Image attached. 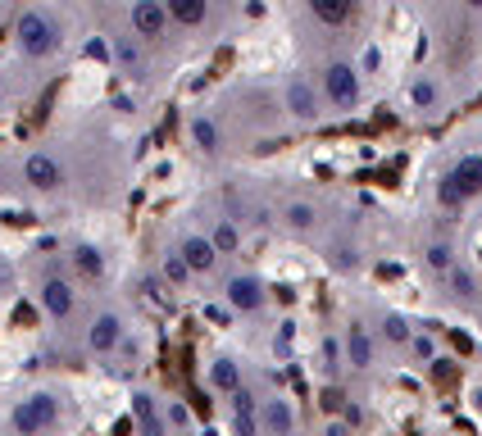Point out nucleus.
Wrapping results in <instances>:
<instances>
[{
  "instance_id": "obj_27",
  "label": "nucleus",
  "mask_w": 482,
  "mask_h": 436,
  "mask_svg": "<svg viewBox=\"0 0 482 436\" xmlns=\"http://www.w3.org/2000/svg\"><path fill=\"white\" fill-rule=\"evenodd\" d=\"M428 259H433L437 268H446V264H451V250H446V246H433V255H428Z\"/></svg>"
},
{
  "instance_id": "obj_7",
  "label": "nucleus",
  "mask_w": 482,
  "mask_h": 436,
  "mask_svg": "<svg viewBox=\"0 0 482 436\" xmlns=\"http://www.w3.org/2000/svg\"><path fill=\"white\" fill-rule=\"evenodd\" d=\"M178 255H182V264H187L191 273H210V268H215V259H219V255H215V246L205 241V237H187Z\"/></svg>"
},
{
  "instance_id": "obj_6",
  "label": "nucleus",
  "mask_w": 482,
  "mask_h": 436,
  "mask_svg": "<svg viewBox=\"0 0 482 436\" xmlns=\"http://www.w3.org/2000/svg\"><path fill=\"white\" fill-rule=\"evenodd\" d=\"M228 305L241 310V314L259 310V305H264V286H259L255 277H232V282H228Z\"/></svg>"
},
{
  "instance_id": "obj_1",
  "label": "nucleus",
  "mask_w": 482,
  "mask_h": 436,
  "mask_svg": "<svg viewBox=\"0 0 482 436\" xmlns=\"http://www.w3.org/2000/svg\"><path fill=\"white\" fill-rule=\"evenodd\" d=\"M478 191H482V160H478V155H464V160L442 178V187H437L442 205H460V200H469V196H478Z\"/></svg>"
},
{
  "instance_id": "obj_4",
  "label": "nucleus",
  "mask_w": 482,
  "mask_h": 436,
  "mask_svg": "<svg viewBox=\"0 0 482 436\" xmlns=\"http://www.w3.org/2000/svg\"><path fill=\"white\" fill-rule=\"evenodd\" d=\"M323 87H328L332 105H341V109H351L360 100V78L351 73V64H328L323 68Z\"/></svg>"
},
{
  "instance_id": "obj_24",
  "label": "nucleus",
  "mask_w": 482,
  "mask_h": 436,
  "mask_svg": "<svg viewBox=\"0 0 482 436\" xmlns=\"http://www.w3.org/2000/svg\"><path fill=\"white\" fill-rule=\"evenodd\" d=\"M451 286H455V296H473V273H460V268H455Z\"/></svg>"
},
{
  "instance_id": "obj_19",
  "label": "nucleus",
  "mask_w": 482,
  "mask_h": 436,
  "mask_svg": "<svg viewBox=\"0 0 482 436\" xmlns=\"http://www.w3.org/2000/svg\"><path fill=\"white\" fill-rule=\"evenodd\" d=\"M74 259H78V268H83L87 277H101V273H105V259H101V250H92V246H78Z\"/></svg>"
},
{
  "instance_id": "obj_12",
  "label": "nucleus",
  "mask_w": 482,
  "mask_h": 436,
  "mask_svg": "<svg viewBox=\"0 0 482 436\" xmlns=\"http://www.w3.org/2000/svg\"><path fill=\"white\" fill-rule=\"evenodd\" d=\"M118 336H123V323L114 318V314H101L96 323H92V350H114L118 345Z\"/></svg>"
},
{
  "instance_id": "obj_2",
  "label": "nucleus",
  "mask_w": 482,
  "mask_h": 436,
  "mask_svg": "<svg viewBox=\"0 0 482 436\" xmlns=\"http://www.w3.org/2000/svg\"><path fill=\"white\" fill-rule=\"evenodd\" d=\"M55 418H59V400L46 396V391H37V396H28V400L14 409V432H19V436H37V432L55 427Z\"/></svg>"
},
{
  "instance_id": "obj_14",
  "label": "nucleus",
  "mask_w": 482,
  "mask_h": 436,
  "mask_svg": "<svg viewBox=\"0 0 482 436\" xmlns=\"http://www.w3.org/2000/svg\"><path fill=\"white\" fill-rule=\"evenodd\" d=\"M132 414H136V423H142V436H164V427H160V414H155L151 396H132Z\"/></svg>"
},
{
  "instance_id": "obj_29",
  "label": "nucleus",
  "mask_w": 482,
  "mask_h": 436,
  "mask_svg": "<svg viewBox=\"0 0 482 436\" xmlns=\"http://www.w3.org/2000/svg\"><path fill=\"white\" fill-rule=\"evenodd\" d=\"M478 405H482V387H478Z\"/></svg>"
},
{
  "instance_id": "obj_18",
  "label": "nucleus",
  "mask_w": 482,
  "mask_h": 436,
  "mask_svg": "<svg viewBox=\"0 0 482 436\" xmlns=\"http://www.w3.org/2000/svg\"><path fill=\"white\" fill-rule=\"evenodd\" d=\"M287 105H292V114H296V118H314V92H310L305 83H292Z\"/></svg>"
},
{
  "instance_id": "obj_17",
  "label": "nucleus",
  "mask_w": 482,
  "mask_h": 436,
  "mask_svg": "<svg viewBox=\"0 0 482 436\" xmlns=\"http://www.w3.org/2000/svg\"><path fill=\"white\" fill-rule=\"evenodd\" d=\"M210 378H215L219 391H237V387H241V373H237V363H232V359H215Z\"/></svg>"
},
{
  "instance_id": "obj_13",
  "label": "nucleus",
  "mask_w": 482,
  "mask_h": 436,
  "mask_svg": "<svg viewBox=\"0 0 482 436\" xmlns=\"http://www.w3.org/2000/svg\"><path fill=\"white\" fill-rule=\"evenodd\" d=\"M264 427H268L273 436H292V427H296L292 405H287V400H268V409H264Z\"/></svg>"
},
{
  "instance_id": "obj_28",
  "label": "nucleus",
  "mask_w": 482,
  "mask_h": 436,
  "mask_svg": "<svg viewBox=\"0 0 482 436\" xmlns=\"http://www.w3.org/2000/svg\"><path fill=\"white\" fill-rule=\"evenodd\" d=\"M469 5H478V10H482V0H469Z\"/></svg>"
},
{
  "instance_id": "obj_11",
  "label": "nucleus",
  "mask_w": 482,
  "mask_h": 436,
  "mask_svg": "<svg viewBox=\"0 0 482 436\" xmlns=\"http://www.w3.org/2000/svg\"><path fill=\"white\" fill-rule=\"evenodd\" d=\"M28 182H32L37 191H55V187H59V164L46 160V155H32V160H28Z\"/></svg>"
},
{
  "instance_id": "obj_8",
  "label": "nucleus",
  "mask_w": 482,
  "mask_h": 436,
  "mask_svg": "<svg viewBox=\"0 0 482 436\" xmlns=\"http://www.w3.org/2000/svg\"><path fill=\"white\" fill-rule=\"evenodd\" d=\"M160 5L182 28H196V23H205V14H210V0H160Z\"/></svg>"
},
{
  "instance_id": "obj_20",
  "label": "nucleus",
  "mask_w": 482,
  "mask_h": 436,
  "mask_svg": "<svg viewBox=\"0 0 482 436\" xmlns=\"http://www.w3.org/2000/svg\"><path fill=\"white\" fill-rule=\"evenodd\" d=\"M191 132H196V141L205 145V151H215V145H219V132H215V123H205V118H196V127H191Z\"/></svg>"
},
{
  "instance_id": "obj_25",
  "label": "nucleus",
  "mask_w": 482,
  "mask_h": 436,
  "mask_svg": "<svg viewBox=\"0 0 482 436\" xmlns=\"http://www.w3.org/2000/svg\"><path fill=\"white\" fill-rule=\"evenodd\" d=\"M387 336H391V341H405V336H409L405 318H396V314H391V318H387Z\"/></svg>"
},
{
  "instance_id": "obj_9",
  "label": "nucleus",
  "mask_w": 482,
  "mask_h": 436,
  "mask_svg": "<svg viewBox=\"0 0 482 436\" xmlns=\"http://www.w3.org/2000/svg\"><path fill=\"white\" fill-rule=\"evenodd\" d=\"M310 10H314V19L319 23H328V28H341L351 14H355V0H310Z\"/></svg>"
},
{
  "instance_id": "obj_16",
  "label": "nucleus",
  "mask_w": 482,
  "mask_h": 436,
  "mask_svg": "<svg viewBox=\"0 0 482 436\" xmlns=\"http://www.w3.org/2000/svg\"><path fill=\"white\" fill-rule=\"evenodd\" d=\"M232 400H237V432L241 436H255V400H250V391H232Z\"/></svg>"
},
{
  "instance_id": "obj_23",
  "label": "nucleus",
  "mask_w": 482,
  "mask_h": 436,
  "mask_svg": "<svg viewBox=\"0 0 482 436\" xmlns=\"http://www.w3.org/2000/svg\"><path fill=\"white\" fill-rule=\"evenodd\" d=\"M187 273H191V268L182 264V255H169V259H164V277H169V282H182Z\"/></svg>"
},
{
  "instance_id": "obj_22",
  "label": "nucleus",
  "mask_w": 482,
  "mask_h": 436,
  "mask_svg": "<svg viewBox=\"0 0 482 436\" xmlns=\"http://www.w3.org/2000/svg\"><path fill=\"white\" fill-rule=\"evenodd\" d=\"M210 246H215V250H232V246H237V228H232V223H223V228L215 232V241H210Z\"/></svg>"
},
{
  "instance_id": "obj_15",
  "label": "nucleus",
  "mask_w": 482,
  "mask_h": 436,
  "mask_svg": "<svg viewBox=\"0 0 482 436\" xmlns=\"http://www.w3.org/2000/svg\"><path fill=\"white\" fill-rule=\"evenodd\" d=\"M346 354H351V369H369L373 345H369V336H364L360 327H351V336H346Z\"/></svg>"
},
{
  "instance_id": "obj_10",
  "label": "nucleus",
  "mask_w": 482,
  "mask_h": 436,
  "mask_svg": "<svg viewBox=\"0 0 482 436\" xmlns=\"http://www.w3.org/2000/svg\"><path fill=\"white\" fill-rule=\"evenodd\" d=\"M41 305L55 314V318H64L68 310H74V291H68V282H59V277H50L46 286H41Z\"/></svg>"
},
{
  "instance_id": "obj_30",
  "label": "nucleus",
  "mask_w": 482,
  "mask_h": 436,
  "mask_svg": "<svg viewBox=\"0 0 482 436\" xmlns=\"http://www.w3.org/2000/svg\"><path fill=\"white\" fill-rule=\"evenodd\" d=\"M0 178H5V169H0Z\"/></svg>"
},
{
  "instance_id": "obj_26",
  "label": "nucleus",
  "mask_w": 482,
  "mask_h": 436,
  "mask_svg": "<svg viewBox=\"0 0 482 436\" xmlns=\"http://www.w3.org/2000/svg\"><path fill=\"white\" fill-rule=\"evenodd\" d=\"M433 96H437V92H433L428 83H419V87H415V100H419V105H433Z\"/></svg>"
},
{
  "instance_id": "obj_21",
  "label": "nucleus",
  "mask_w": 482,
  "mask_h": 436,
  "mask_svg": "<svg viewBox=\"0 0 482 436\" xmlns=\"http://www.w3.org/2000/svg\"><path fill=\"white\" fill-rule=\"evenodd\" d=\"M287 223H292V228H310V223H314V209H310V205H292V209H287Z\"/></svg>"
},
{
  "instance_id": "obj_5",
  "label": "nucleus",
  "mask_w": 482,
  "mask_h": 436,
  "mask_svg": "<svg viewBox=\"0 0 482 436\" xmlns=\"http://www.w3.org/2000/svg\"><path fill=\"white\" fill-rule=\"evenodd\" d=\"M164 23H169V14H164L160 0H136V5H132V28L142 37H160Z\"/></svg>"
},
{
  "instance_id": "obj_3",
  "label": "nucleus",
  "mask_w": 482,
  "mask_h": 436,
  "mask_svg": "<svg viewBox=\"0 0 482 436\" xmlns=\"http://www.w3.org/2000/svg\"><path fill=\"white\" fill-rule=\"evenodd\" d=\"M19 46H23V55H32V59H46V55L59 46V32H55V23H50L46 14L28 10V14L19 19Z\"/></svg>"
}]
</instances>
